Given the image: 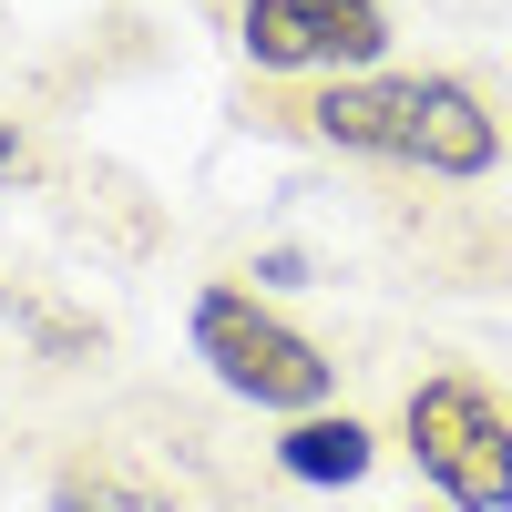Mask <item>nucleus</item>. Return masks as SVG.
I'll list each match as a JSON object with an SVG mask.
<instances>
[{
	"instance_id": "nucleus-1",
	"label": "nucleus",
	"mask_w": 512,
	"mask_h": 512,
	"mask_svg": "<svg viewBox=\"0 0 512 512\" xmlns=\"http://www.w3.org/2000/svg\"><path fill=\"white\" fill-rule=\"evenodd\" d=\"M308 134L318 144H349V154H390V164H420V175H451L472 185L502 164V113L451 72H349L308 93Z\"/></svg>"
},
{
	"instance_id": "nucleus-2",
	"label": "nucleus",
	"mask_w": 512,
	"mask_h": 512,
	"mask_svg": "<svg viewBox=\"0 0 512 512\" xmlns=\"http://www.w3.org/2000/svg\"><path fill=\"white\" fill-rule=\"evenodd\" d=\"M195 359L226 379L236 400H256V410H287V420H308V410H328V390H338V359L318 349L308 328H287L256 287H195Z\"/></svg>"
},
{
	"instance_id": "nucleus-3",
	"label": "nucleus",
	"mask_w": 512,
	"mask_h": 512,
	"mask_svg": "<svg viewBox=\"0 0 512 512\" xmlns=\"http://www.w3.org/2000/svg\"><path fill=\"white\" fill-rule=\"evenodd\" d=\"M400 441L420 461V482H431L451 512H512V410L482 390V379H420L400 400Z\"/></svg>"
},
{
	"instance_id": "nucleus-4",
	"label": "nucleus",
	"mask_w": 512,
	"mask_h": 512,
	"mask_svg": "<svg viewBox=\"0 0 512 512\" xmlns=\"http://www.w3.org/2000/svg\"><path fill=\"white\" fill-rule=\"evenodd\" d=\"M246 62L256 72H369L390 52V11L379 0H246Z\"/></svg>"
},
{
	"instance_id": "nucleus-5",
	"label": "nucleus",
	"mask_w": 512,
	"mask_h": 512,
	"mask_svg": "<svg viewBox=\"0 0 512 512\" xmlns=\"http://www.w3.org/2000/svg\"><path fill=\"white\" fill-rule=\"evenodd\" d=\"M369 461H379V441H369V420H349V410H308V420H287V431H277V472L308 482V492L369 482Z\"/></svg>"
},
{
	"instance_id": "nucleus-6",
	"label": "nucleus",
	"mask_w": 512,
	"mask_h": 512,
	"mask_svg": "<svg viewBox=\"0 0 512 512\" xmlns=\"http://www.w3.org/2000/svg\"><path fill=\"white\" fill-rule=\"evenodd\" d=\"M52 512H164L144 482H123L113 461H72V472L52 482Z\"/></svg>"
},
{
	"instance_id": "nucleus-7",
	"label": "nucleus",
	"mask_w": 512,
	"mask_h": 512,
	"mask_svg": "<svg viewBox=\"0 0 512 512\" xmlns=\"http://www.w3.org/2000/svg\"><path fill=\"white\" fill-rule=\"evenodd\" d=\"M256 287H308V256H297V246H267V256H256Z\"/></svg>"
},
{
	"instance_id": "nucleus-8",
	"label": "nucleus",
	"mask_w": 512,
	"mask_h": 512,
	"mask_svg": "<svg viewBox=\"0 0 512 512\" xmlns=\"http://www.w3.org/2000/svg\"><path fill=\"white\" fill-rule=\"evenodd\" d=\"M21 175V134H11V123H0V185H11Z\"/></svg>"
}]
</instances>
